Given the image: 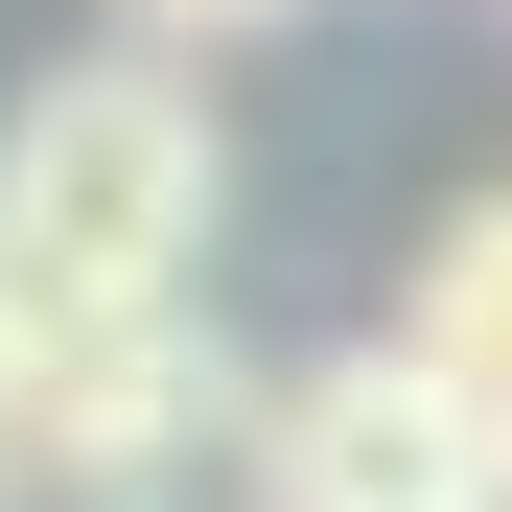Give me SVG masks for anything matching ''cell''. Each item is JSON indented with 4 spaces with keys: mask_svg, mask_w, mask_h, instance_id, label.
Wrapping results in <instances>:
<instances>
[{
    "mask_svg": "<svg viewBox=\"0 0 512 512\" xmlns=\"http://www.w3.org/2000/svg\"><path fill=\"white\" fill-rule=\"evenodd\" d=\"M210 94L163 47H94V70H24L0 117V326H163L210 256Z\"/></svg>",
    "mask_w": 512,
    "mask_h": 512,
    "instance_id": "obj_1",
    "label": "cell"
},
{
    "mask_svg": "<svg viewBox=\"0 0 512 512\" xmlns=\"http://www.w3.org/2000/svg\"><path fill=\"white\" fill-rule=\"evenodd\" d=\"M0 443H24V489L70 512H210L256 443H280V396L233 373V326H0Z\"/></svg>",
    "mask_w": 512,
    "mask_h": 512,
    "instance_id": "obj_2",
    "label": "cell"
},
{
    "mask_svg": "<svg viewBox=\"0 0 512 512\" xmlns=\"http://www.w3.org/2000/svg\"><path fill=\"white\" fill-rule=\"evenodd\" d=\"M256 489H280V512H489V419H466V396L373 326V350L280 373V443H256Z\"/></svg>",
    "mask_w": 512,
    "mask_h": 512,
    "instance_id": "obj_3",
    "label": "cell"
},
{
    "mask_svg": "<svg viewBox=\"0 0 512 512\" xmlns=\"http://www.w3.org/2000/svg\"><path fill=\"white\" fill-rule=\"evenodd\" d=\"M396 350L443 373V396L489 419V466H512V187H489V210H443V233H419V280H396Z\"/></svg>",
    "mask_w": 512,
    "mask_h": 512,
    "instance_id": "obj_4",
    "label": "cell"
},
{
    "mask_svg": "<svg viewBox=\"0 0 512 512\" xmlns=\"http://www.w3.org/2000/svg\"><path fill=\"white\" fill-rule=\"evenodd\" d=\"M117 24H140L163 70H187V47H233V24H280V0H117Z\"/></svg>",
    "mask_w": 512,
    "mask_h": 512,
    "instance_id": "obj_5",
    "label": "cell"
},
{
    "mask_svg": "<svg viewBox=\"0 0 512 512\" xmlns=\"http://www.w3.org/2000/svg\"><path fill=\"white\" fill-rule=\"evenodd\" d=\"M0 512H24V443H0Z\"/></svg>",
    "mask_w": 512,
    "mask_h": 512,
    "instance_id": "obj_6",
    "label": "cell"
}]
</instances>
